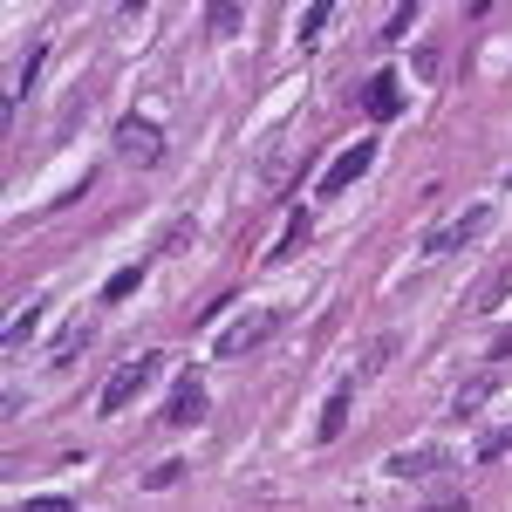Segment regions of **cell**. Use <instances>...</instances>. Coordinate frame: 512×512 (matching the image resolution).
<instances>
[{"mask_svg": "<svg viewBox=\"0 0 512 512\" xmlns=\"http://www.w3.org/2000/svg\"><path fill=\"white\" fill-rule=\"evenodd\" d=\"M301 246H308V212H294V219H287V233L274 239V246H267V260H294V253H301Z\"/></svg>", "mask_w": 512, "mask_h": 512, "instance_id": "12", "label": "cell"}, {"mask_svg": "<svg viewBox=\"0 0 512 512\" xmlns=\"http://www.w3.org/2000/svg\"><path fill=\"white\" fill-rule=\"evenodd\" d=\"M506 287H512V260H499V267H492V274L472 287V315H492V308L506 301Z\"/></svg>", "mask_w": 512, "mask_h": 512, "instance_id": "8", "label": "cell"}, {"mask_svg": "<svg viewBox=\"0 0 512 512\" xmlns=\"http://www.w3.org/2000/svg\"><path fill=\"white\" fill-rule=\"evenodd\" d=\"M410 21H417V7H410V0H403V7H396L390 21H383V41H403V28H410Z\"/></svg>", "mask_w": 512, "mask_h": 512, "instance_id": "19", "label": "cell"}, {"mask_svg": "<svg viewBox=\"0 0 512 512\" xmlns=\"http://www.w3.org/2000/svg\"><path fill=\"white\" fill-rule=\"evenodd\" d=\"M35 321H41V301H28V308H21V315L7 321V349H21V342H28V335H35Z\"/></svg>", "mask_w": 512, "mask_h": 512, "instance_id": "14", "label": "cell"}, {"mask_svg": "<svg viewBox=\"0 0 512 512\" xmlns=\"http://www.w3.org/2000/svg\"><path fill=\"white\" fill-rule=\"evenodd\" d=\"M390 349H396V335H376V342H369V355H362V376H376V369L390 362Z\"/></svg>", "mask_w": 512, "mask_h": 512, "instance_id": "18", "label": "cell"}, {"mask_svg": "<svg viewBox=\"0 0 512 512\" xmlns=\"http://www.w3.org/2000/svg\"><path fill=\"white\" fill-rule=\"evenodd\" d=\"M205 403H212V396H205V383H198V376H185V383L171 390V403H164V424L192 431V424H205Z\"/></svg>", "mask_w": 512, "mask_h": 512, "instance_id": "6", "label": "cell"}, {"mask_svg": "<svg viewBox=\"0 0 512 512\" xmlns=\"http://www.w3.org/2000/svg\"><path fill=\"white\" fill-rule=\"evenodd\" d=\"M431 472H451L444 451H396L390 458V478H431Z\"/></svg>", "mask_w": 512, "mask_h": 512, "instance_id": "9", "label": "cell"}, {"mask_svg": "<svg viewBox=\"0 0 512 512\" xmlns=\"http://www.w3.org/2000/svg\"><path fill=\"white\" fill-rule=\"evenodd\" d=\"M492 390H499V376H492V369H485V376H472L465 390L451 396V417H478V403H485Z\"/></svg>", "mask_w": 512, "mask_h": 512, "instance_id": "11", "label": "cell"}, {"mask_svg": "<svg viewBox=\"0 0 512 512\" xmlns=\"http://www.w3.org/2000/svg\"><path fill=\"white\" fill-rule=\"evenodd\" d=\"M151 376H158V355H137V362H123L117 376L103 383V403H96V410H103V417L130 410V396H144V383H151Z\"/></svg>", "mask_w": 512, "mask_h": 512, "instance_id": "2", "label": "cell"}, {"mask_svg": "<svg viewBox=\"0 0 512 512\" xmlns=\"http://www.w3.org/2000/svg\"><path fill=\"white\" fill-rule=\"evenodd\" d=\"M362 110H369V123H390L396 110H403V89H396V76H369V89H362Z\"/></svg>", "mask_w": 512, "mask_h": 512, "instance_id": "7", "label": "cell"}, {"mask_svg": "<svg viewBox=\"0 0 512 512\" xmlns=\"http://www.w3.org/2000/svg\"><path fill=\"white\" fill-rule=\"evenodd\" d=\"M478 458H485V465H492V458H512V424H499V431L478 437Z\"/></svg>", "mask_w": 512, "mask_h": 512, "instance_id": "15", "label": "cell"}, {"mask_svg": "<svg viewBox=\"0 0 512 512\" xmlns=\"http://www.w3.org/2000/svg\"><path fill=\"white\" fill-rule=\"evenodd\" d=\"M117 151L130 164H164V130L151 117H123L117 123Z\"/></svg>", "mask_w": 512, "mask_h": 512, "instance_id": "4", "label": "cell"}, {"mask_svg": "<svg viewBox=\"0 0 512 512\" xmlns=\"http://www.w3.org/2000/svg\"><path fill=\"white\" fill-rule=\"evenodd\" d=\"M239 21H246V7H233V0H212V28H219V35H233Z\"/></svg>", "mask_w": 512, "mask_h": 512, "instance_id": "17", "label": "cell"}, {"mask_svg": "<svg viewBox=\"0 0 512 512\" xmlns=\"http://www.w3.org/2000/svg\"><path fill=\"white\" fill-rule=\"evenodd\" d=\"M485 226H492V205H472V212H458L451 226H437V233L424 239V253H431V260H444V253H465V246H472Z\"/></svg>", "mask_w": 512, "mask_h": 512, "instance_id": "3", "label": "cell"}, {"mask_svg": "<svg viewBox=\"0 0 512 512\" xmlns=\"http://www.w3.org/2000/svg\"><path fill=\"white\" fill-rule=\"evenodd\" d=\"M369 164H376V144H369V137H362V144H349V151H342V158L328 164V178H321V192L328 198H342L355 185V178H362V171H369Z\"/></svg>", "mask_w": 512, "mask_h": 512, "instance_id": "5", "label": "cell"}, {"mask_svg": "<svg viewBox=\"0 0 512 512\" xmlns=\"http://www.w3.org/2000/svg\"><path fill=\"white\" fill-rule=\"evenodd\" d=\"M137 287H144V267H123V274H110V287H103V301L117 308V301H130V294H137Z\"/></svg>", "mask_w": 512, "mask_h": 512, "instance_id": "13", "label": "cell"}, {"mask_svg": "<svg viewBox=\"0 0 512 512\" xmlns=\"http://www.w3.org/2000/svg\"><path fill=\"white\" fill-rule=\"evenodd\" d=\"M280 321H287L280 308H253V315H239L233 328L219 335V355H233V362H239V355H253L260 342H274V335H280Z\"/></svg>", "mask_w": 512, "mask_h": 512, "instance_id": "1", "label": "cell"}, {"mask_svg": "<svg viewBox=\"0 0 512 512\" xmlns=\"http://www.w3.org/2000/svg\"><path fill=\"white\" fill-rule=\"evenodd\" d=\"M82 349H89V328H69V335H62V349H55V369H69Z\"/></svg>", "mask_w": 512, "mask_h": 512, "instance_id": "16", "label": "cell"}, {"mask_svg": "<svg viewBox=\"0 0 512 512\" xmlns=\"http://www.w3.org/2000/svg\"><path fill=\"white\" fill-rule=\"evenodd\" d=\"M349 403H355V383H342V390L328 396V410H321V444H335V437H342V424H349Z\"/></svg>", "mask_w": 512, "mask_h": 512, "instance_id": "10", "label": "cell"}, {"mask_svg": "<svg viewBox=\"0 0 512 512\" xmlns=\"http://www.w3.org/2000/svg\"><path fill=\"white\" fill-rule=\"evenodd\" d=\"M512 355V335H499V342H492V362H506Z\"/></svg>", "mask_w": 512, "mask_h": 512, "instance_id": "23", "label": "cell"}, {"mask_svg": "<svg viewBox=\"0 0 512 512\" xmlns=\"http://www.w3.org/2000/svg\"><path fill=\"white\" fill-rule=\"evenodd\" d=\"M328 14H335V7L315 0V7H308V21H301V41H321V21H328Z\"/></svg>", "mask_w": 512, "mask_h": 512, "instance_id": "20", "label": "cell"}, {"mask_svg": "<svg viewBox=\"0 0 512 512\" xmlns=\"http://www.w3.org/2000/svg\"><path fill=\"white\" fill-rule=\"evenodd\" d=\"M178 478H185V465H158V472L144 478V485H151V492H164V485H178Z\"/></svg>", "mask_w": 512, "mask_h": 512, "instance_id": "21", "label": "cell"}, {"mask_svg": "<svg viewBox=\"0 0 512 512\" xmlns=\"http://www.w3.org/2000/svg\"><path fill=\"white\" fill-rule=\"evenodd\" d=\"M21 512H76V506H69V499H28Z\"/></svg>", "mask_w": 512, "mask_h": 512, "instance_id": "22", "label": "cell"}]
</instances>
